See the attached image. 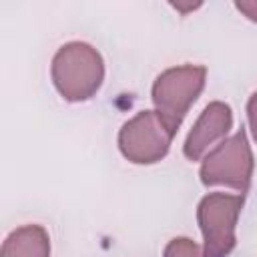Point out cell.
<instances>
[{"label":"cell","mask_w":257,"mask_h":257,"mask_svg":"<svg viewBox=\"0 0 257 257\" xmlns=\"http://www.w3.org/2000/svg\"><path fill=\"white\" fill-rule=\"evenodd\" d=\"M50 74L54 88L64 100L84 102L102 86L104 60L94 46L78 40L68 42L56 50Z\"/></svg>","instance_id":"cell-1"},{"label":"cell","mask_w":257,"mask_h":257,"mask_svg":"<svg viewBox=\"0 0 257 257\" xmlns=\"http://www.w3.org/2000/svg\"><path fill=\"white\" fill-rule=\"evenodd\" d=\"M207 68L201 64H183L167 68L157 76L151 88V98L155 112L165 120V124L177 133L191 104L199 98L205 88Z\"/></svg>","instance_id":"cell-2"},{"label":"cell","mask_w":257,"mask_h":257,"mask_svg":"<svg viewBox=\"0 0 257 257\" xmlns=\"http://www.w3.org/2000/svg\"><path fill=\"white\" fill-rule=\"evenodd\" d=\"M253 153L247 141L245 128H239L233 137L221 141L209 155L203 159L199 177L205 187L225 185L237 189L241 195L249 191L253 177Z\"/></svg>","instance_id":"cell-3"},{"label":"cell","mask_w":257,"mask_h":257,"mask_svg":"<svg viewBox=\"0 0 257 257\" xmlns=\"http://www.w3.org/2000/svg\"><path fill=\"white\" fill-rule=\"evenodd\" d=\"M243 209V195L209 193L197 207V221L203 233V257H229L235 249L237 219Z\"/></svg>","instance_id":"cell-4"},{"label":"cell","mask_w":257,"mask_h":257,"mask_svg":"<svg viewBox=\"0 0 257 257\" xmlns=\"http://www.w3.org/2000/svg\"><path fill=\"white\" fill-rule=\"evenodd\" d=\"M175 133L155 110H141L118 133V149L135 165H153L167 157Z\"/></svg>","instance_id":"cell-5"},{"label":"cell","mask_w":257,"mask_h":257,"mask_svg":"<svg viewBox=\"0 0 257 257\" xmlns=\"http://www.w3.org/2000/svg\"><path fill=\"white\" fill-rule=\"evenodd\" d=\"M231 126H233L231 106L221 100L209 102L185 139L183 145L185 157L189 161H199L217 141H225Z\"/></svg>","instance_id":"cell-6"},{"label":"cell","mask_w":257,"mask_h":257,"mask_svg":"<svg viewBox=\"0 0 257 257\" xmlns=\"http://www.w3.org/2000/svg\"><path fill=\"white\" fill-rule=\"evenodd\" d=\"M0 257H50V237L40 225L18 227L4 239Z\"/></svg>","instance_id":"cell-7"},{"label":"cell","mask_w":257,"mask_h":257,"mask_svg":"<svg viewBox=\"0 0 257 257\" xmlns=\"http://www.w3.org/2000/svg\"><path fill=\"white\" fill-rule=\"evenodd\" d=\"M163 257H203L201 247L189 237H175L167 243Z\"/></svg>","instance_id":"cell-8"},{"label":"cell","mask_w":257,"mask_h":257,"mask_svg":"<svg viewBox=\"0 0 257 257\" xmlns=\"http://www.w3.org/2000/svg\"><path fill=\"white\" fill-rule=\"evenodd\" d=\"M247 120H249V128L253 133V139L257 141V92H253L249 102H247Z\"/></svg>","instance_id":"cell-9"},{"label":"cell","mask_w":257,"mask_h":257,"mask_svg":"<svg viewBox=\"0 0 257 257\" xmlns=\"http://www.w3.org/2000/svg\"><path fill=\"white\" fill-rule=\"evenodd\" d=\"M237 10H241L249 20H255L257 22V2L255 0H249V2H235Z\"/></svg>","instance_id":"cell-10"}]
</instances>
